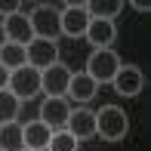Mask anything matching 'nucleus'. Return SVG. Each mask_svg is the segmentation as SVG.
<instances>
[{"instance_id":"6ab92c4d","label":"nucleus","mask_w":151,"mask_h":151,"mask_svg":"<svg viewBox=\"0 0 151 151\" xmlns=\"http://www.w3.org/2000/svg\"><path fill=\"white\" fill-rule=\"evenodd\" d=\"M80 142L74 139L68 129H56V133L50 136V145H46V151H77Z\"/></svg>"},{"instance_id":"b1692460","label":"nucleus","mask_w":151,"mask_h":151,"mask_svg":"<svg viewBox=\"0 0 151 151\" xmlns=\"http://www.w3.org/2000/svg\"><path fill=\"white\" fill-rule=\"evenodd\" d=\"M25 151H28V148H25Z\"/></svg>"},{"instance_id":"7ed1b4c3","label":"nucleus","mask_w":151,"mask_h":151,"mask_svg":"<svg viewBox=\"0 0 151 151\" xmlns=\"http://www.w3.org/2000/svg\"><path fill=\"white\" fill-rule=\"evenodd\" d=\"M19 102H28L40 93V71L31 65H22L16 71H9V86H6Z\"/></svg>"},{"instance_id":"9b49d317","label":"nucleus","mask_w":151,"mask_h":151,"mask_svg":"<svg viewBox=\"0 0 151 151\" xmlns=\"http://www.w3.org/2000/svg\"><path fill=\"white\" fill-rule=\"evenodd\" d=\"M83 37L90 40L93 50H111L114 37H117V28H114V22H105V19H90Z\"/></svg>"},{"instance_id":"4be33fe9","label":"nucleus","mask_w":151,"mask_h":151,"mask_svg":"<svg viewBox=\"0 0 151 151\" xmlns=\"http://www.w3.org/2000/svg\"><path fill=\"white\" fill-rule=\"evenodd\" d=\"M6 86H9V71L0 65V90H6Z\"/></svg>"},{"instance_id":"f03ea898","label":"nucleus","mask_w":151,"mask_h":151,"mask_svg":"<svg viewBox=\"0 0 151 151\" xmlns=\"http://www.w3.org/2000/svg\"><path fill=\"white\" fill-rule=\"evenodd\" d=\"M120 56L114 50H93L90 52V59H86V74L96 80V83H111L114 80V74L120 71Z\"/></svg>"},{"instance_id":"dca6fc26","label":"nucleus","mask_w":151,"mask_h":151,"mask_svg":"<svg viewBox=\"0 0 151 151\" xmlns=\"http://www.w3.org/2000/svg\"><path fill=\"white\" fill-rule=\"evenodd\" d=\"M86 16L90 19H105V22H114V16L123 9L120 0H86Z\"/></svg>"},{"instance_id":"20e7f679","label":"nucleus","mask_w":151,"mask_h":151,"mask_svg":"<svg viewBox=\"0 0 151 151\" xmlns=\"http://www.w3.org/2000/svg\"><path fill=\"white\" fill-rule=\"evenodd\" d=\"M71 68L56 62L46 71H40V93H46V99H62L68 96V83H71Z\"/></svg>"},{"instance_id":"1a4fd4ad","label":"nucleus","mask_w":151,"mask_h":151,"mask_svg":"<svg viewBox=\"0 0 151 151\" xmlns=\"http://www.w3.org/2000/svg\"><path fill=\"white\" fill-rule=\"evenodd\" d=\"M111 86H114V93H117V96H127V99L139 96V93H142V86H145L142 68H136V65H120V71L114 74Z\"/></svg>"},{"instance_id":"9d476101","label":"nucleus","mask_w":151,"mask_h":151,"mask_svg":"<svg viewBox=\"0 0 151 151\" xmlns=\"http://www.w3.org/2000/svg\"><path fill=\"white\" fill-rule=\"evenodd\" d=\"M0 22H3V31H6V40H9V43L28 46L31 40H34L31 22H28V16H25L22 9H19V12H12V16H6V19H0Z\"/></svg>"},{"instance_id":"4468645a","label":"nucleus","mask_w":151,"mask_h":151,"mask_svg":"<svg viewBox=\"0 0 151 151\" xmlns=\"http://www.w3.org/2000/svg\"><path fill=\"white\" fill-rule=\"evenodd\" d=\"M22 136H25V148L28 151H46L52 129L40 120H28V123H22Z\"/></svg>"},{"instance_id":"f257e3e1","label":"nucleus","mask_w":151,"mask_h":151,"mask_svg":"<svg viewBox=\"0 0 151 151\" xmlns=\"http://www.w3.org/2000/svg\"><path fill=\"white\" fill-rule=\"evenodd\" d=\"M127 133H129V117L123 108H117V105L99 108V114H96V136H102L105 142H120V139H127Z\"/></svg>"},{"instance_id":"f3484780","label":"nucleus","mask_w":151,"mask_h":151,"mask_svg":"<svg viewBox=\"0 0 151 151\" xmlns=\"http://www.w3.org/2000/svg\"><path fill=\"white\" fill-rule=\"evenodd\" d=\"M0 65H3L6 71H16V68L28 65V56H25V46H19V43H9V40H6V43L0 46Z\"/></svg>"},{"instance_id":"aec40b11","label":"nucleus","mask_w":151,"mask_h":151,"mask_svg":"<svg viewBox=\"0 0 151 151\" xmlns=\"http://www.w3.org/2000/svg\"><path fill=\"white\" fill-rule=\"evenodd\" d=\"M22 6H19V0H0V19L12 16V12H19Z\"/></svg>"},{"instance_id":"423d86ee","label":"nucleus","mask_w":151,"mask_h":151,"mask_svg":"<svg viewBox=\"0 0 151 151\" xmlns=\"http://www.w3.org/2000/svg\"><path fill=\"white\" fill-rule=\"evenodd\" d=\"M86 0H80V3H68L65 9L59 12V28L65 37H71V40H77V37H83L86 34V25H90V16H86Z\"/></svg>"},{"instance_id":"412c9836","label":"nucleus","mask_w":151,"mask_h":151,"mask_svg":"<svg viewBox=\"0 0 151 151\" xmlns=\"http://www.w3.org/2000/svg\"><path fill=\"white\" fill-rule=\"evenodd\" d=\"M129 6H133L136 12H148L151 9V3H145V0H129Z\"/></svg>"},{"instance_id":"2eb2a0df","label":"nucleus","mask_w":151,"mask_h":151,"mask_svg":"<svg viewBox=\"0 0 151 151\" xmlns=\"http://www.w3.org/2000/svg\"><path fill=\"white\" fill-rule=\"evenodd\" d=\"M0 151H25V136H22V123L19 120L0 127Z\"/></svg>"},{"instance_id":"0eeeda50","label":"nucleus","mask_w":151,"mask_h":151,"mask_svg":"<svg viewBox=\"0 0 151 151\" xmlns=\"http://www.w3.org/2000/svg\"><path fill=\"white\" fill-rule=\"evenodd\" d=\"M71 111H74V105L62 96V99H43L40 102V123H46V127L56 133V129H65L68 127V117H71Z\"/></svg>"},{"instance_id":"6e6552de","label":"nucleus","mask_w":151,"mask_h":151,"mask_svg":"<svg viewBox=\"0 0 151 151\" xmlns=\"http://www.w3.org/2000/svg\"><path fill=\"white\" fill-rule=\"evenodd\" d=\"M25 56H28V65L37 68V71H46L50 65L59 62V43L52 40H43V37H34L28 46H25Z\"/></svg>"},{"instance_id":"ddd939ff","label":"nucleus","mask_w":151,"mask_h":151,"mask_svg":"<svg viewBox=\"0 0 151 151\" xmlns=\"http://www.w3.org/2000/svg\"><path fill=\"white\" fill-rule=\"evenodd\" d=\"M96 93H99V83H96L90 74H86V71H74L65 99H68V102H93Z\"/></svg>"},{"instance_id":"39448f33","label":"nucleus","mask_w":151,"mask_h":151,"mask_svg":"<svg viewBox=\"0 0 151 151\" xmlns=\"http://www.w3.org/2000/svg\"><path fill=\"white\" fill-rule=\"evenodd\" d=\"M28 22H31L34 37L52 40V43L62 37V28H59V9H52V6H37V9H31V12H28Z\"/></svg>"},{"instance_id":"f8f14e48","label":"nucleus","mask_w":151,"mask_h":151,"mask_svg":"<svg viewBox=\"0 0 151 151\" xmlns=\"http://www.w3.org/2000/svg\"><path fill=\"white\" fill-rule=\"evenodd\" d=\"M65 129H68L77 142L93 139V136H96V111H90V108H74Z\"/></svg>"},{"instance_id":"a211bd4d","label":"nucleus","mask_w":151,"mask_h":151,"mask_svg":"<svg viewBox=\"0 0 151 151\" xmlns=\"http://www.w3.org/2000/svg\"><path fill=\"white\" fill-rule=\"evenodd\" d=\"M19 111H22V102L9 90H0V127H3V123H12L19 117Z\"/></svg>"},{"instance_id":"5701e85b","label":"nucleus","mask_w":151,"mask_h":151,"mask_svg":"<svg viewBox=\"0 0 151 151\" xmlns=\"http://www.w3.org/2000/svg\"><path fill=\"white\" fill-rule=\"evenodd\" d=\"M6 43V31H3V22H0V46Z\"/></svg>"}]
</instances>
